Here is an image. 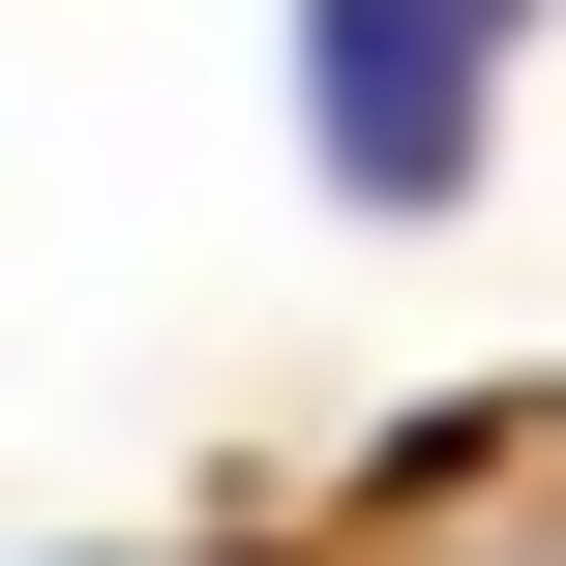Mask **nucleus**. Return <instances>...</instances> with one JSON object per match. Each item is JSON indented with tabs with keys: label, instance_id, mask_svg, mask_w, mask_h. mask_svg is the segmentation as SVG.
Returning <instances> with one entry per match:
<instances>
[{
	"label": "nucleus",
	"instance_id": "1",
	"mask_svg": "<svg viewBox=\"0 0 566 566\" xmlns=\"http://www.w3.org/2000/svg\"><path fill=\"white\" fill-rule=\"evenodd\" d=\"M478 90H507V0H298V119L358 209H448L478 179Z\"/></svg>",
	"mask_w": 566,
	"mask_h": 566
}]
</instances>
